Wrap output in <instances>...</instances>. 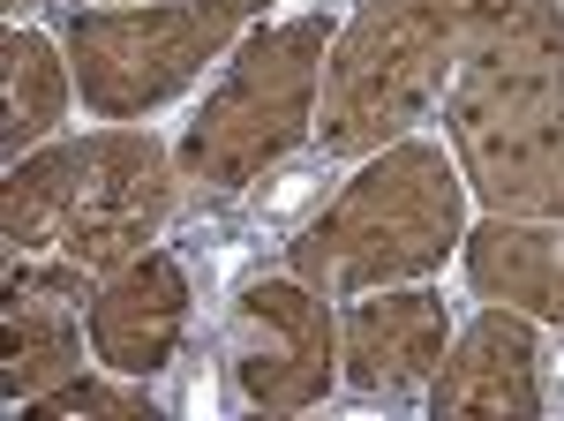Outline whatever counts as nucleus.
<instances>
[{"label": "nucleus", "instance_id": "nucleus-1", "mask_svg": "<svg viewBox=\"0 0 564 421\" xmlns=\"http://www.w3.org/2000/svg\"><path fill=\"white\" fill-rule=\"evenodd\" d=\"M475 53H564V0H361L324 53L316 159L354 166L436 121Z\"/></svg>", "mask_w": 564, "mask_h": 421}, {"label": "nucleus", "instance_id": "nucleus-2", "mask_svg": "<svg viewBox=\"0 0 564 421\" xmlns=\"http://www.w3.org/2000/svg\"><path fill=\"white\" fill-rule=\"evenodd\" d=\"M181 204L174 143L143 121H98L84 136H53L8 166L0 241L15 256L8 287H53L90 301L129 256H143Z\"/></svg>", "mask_w": 564, "mask_h": 421}, {"label": "nucleus", "instance_id": "nucleus-3", "mask_svg": "<svg viewBox=\"0 0 564 421\" xmlns=\"http://www.w3.org/2000/svg\"><path fill=\"white\" fill-rule=\"evenodd\" d=\"M467 173L444 136H399L384 151L354 159V173L308 210L286 241V271L316 294L354 301L377 287L436 279L467 241Z\"/></svg>", "mask_w": 564, "mask_h": 421}, {"label": "nucleus", "instance_id": "nucleus-4", "mask_svg": "<svg viewBox=\"0 0 564 421\" xmlns=\"http://www.w3.org/2000/svg\"><path fill=\"white\" fill-rule=\"evenodd\" d=\"M339 39L332 8H308L286 23H249V39L226 53L218 84L196 98V114L174 136L181 188L234 196L286 166L316 136V98H324V53Z\"/></svg>", "mask_w": 564, "mask_h": 421}, {"label": "nucleus", "instance_id": "nucleus-5", "mask_svg": "<svg viewBox=\"0 0 564 421\" xmlns=\"http://www.w3.org/2000/svg\"><path fill=\"white\" fill-rule=\"evenodd\" d=\"M444 143L497 218H564V53H475L444 84Z\"/></svg>", "mask_w": 564, "mask_h": 421}, {"label": "nucleus", "instance_id": "nucleus-6", "mask_svg": "<svg viewBox=\"0 0 564 421\" xmlns=\"http://www.w3.org/2000/svg\"><path fill=\"white\" fill-rule=\"evenodd\" d=\"M53 39L76 68V98L90 121H151L212 68H226L249 23L226 0H84L61 8Z\"/></svg>", "mask_w": 564, "mask_h": 421}, {"label": "nucleus", "instance_id": "nucleus-7", "mask_svg": "<svg viewBox=\"0 0 564 421\" xmlns=\"http://www.w3.org/2000/svg\"><path fill=\"white\" fill-rule=\"evenodd\" d=\"M226 377L257 414H308L339 391V301L294 271L249 279L226 309Z\"/></svg>", "mask_w": 564, "mask_h": 421}, {"label": "nucleus", "instance_id": "nucleus-8", "mask_svg": "<svg viewBox=\"0 0 564 421\" xmlns=\"http://www.w3.org/2000/svg\"><path fill=\"white\" fill-rule=\"evenodd\" d=\"M452 301L430 279L414 287H377V294L339 301V384L354 399H414L430 391L452 346Z\"/></svg>", "mask_w": 564, "mask_h": 421}, {"label": "nucleus", "instance_id": "nucleus-9", "mask_svg": "<svg viewBox=\"0 0 564 421\" xmlns=\"http://www.w3.org/2000/svg\"><path fill=\"white\" fill-rule=\"evenodd\" d=\"M422 407L436 421H534L542 399V332L534 316L489 301L475 324H459L444 346V369L430 377Z\"/></svg>", "mask_w": 564, "mask_h": 421}, {"label": "nucleus", "instance_id": "nucleus-10", "mask_svg": "<svg viewBox=\"0 0 564 421\" xmlns=\"http://www.w3.org/2000/svg\"><path fill=\"white\" fill-rule=\"evenodd\" d=\"M188 316H196L188 271H181L166 249H143L84 301L90 361H98V369H121V377H143V384L166 377L181 338H188Z\"/></svg>", "mask_w": 564, "mask_h": 421}, {"label": "nucleus", "instance_id": "nucleus-11", "mask_svg": "<svg viewBox=\"0 0 564 421\" xmlns=\"http://www.w3.org/2000/svg\"><path fill=\"white\" fill-rule=\"evenodd\" d=\"M459 271L481 301H505L564 332V218H497L481 210L459 241Z\"/></svg>", "mask_w": 564, "mask_h": 421}, {"label": "nucleus", "instance_id": "nucleus-12", "mask_svg": "<svg viewBox=\"0 0 564 421\" xmlns=\"http://www.w3.org/2000/svg\"><path fill=\"white\" fill-rule=\"evenodd\" d=\"M84 301L53 294V287H8L0 301V399L8 407H31L53 384H68L84 369Z\"/></svg>", "mask_w": 564, "mask_h": 421}, {"label": "nucleus", "instance_id": "nucleus-13", "mask_svg": "<svg viewBox=\"0 0 564 421\" xmlns=\"http://www.w3.org/2000/svg\"><path fill=\"white\" fill-rule=\"evenodd\" d=\"M68 106H84V98H76V68H68L61 39H45L39 23H8L0 31V151H8V166L53 143Z\"/></svg>", "mask_w": 564, "mask_h": 421}, {"label": "nucleus", "instance_id": "nucleus-14", "mask_svg": "<svg viewBox=\"0 0 564 421\" xmlns=\"http://www.w3.org/2000/svg\"><path fill=\"white\" fill-rule=\"evenodd\" d=\"M23 414H90V421H135L151 414V384L143 377H121V369H76L68 384H53L45 399H31Z\"/></svg>", "mask_w": 564, "mask_h": 421}, {"label": "nucleus", "instance_id": "nucleus-15", "mask_svg": "<svg viewBox=\"0 0 564 421\" xmlns=\"http://www.w3.org/2000/svg\"><path fill=\"white\" fill-rule=\"evenodd\" d=\"M8 8V23H31V15H45V8H61V0H0Z\"/></svg>", "mask_w": 564, "mask_h": 421}, {"label": "nucleus", "instance_id": "nucleus-16", "mask_svg": "<svg viewBox=\"0 0 564 421\" xmlns=\"http://www.w3.org/2000/svg\"><path fill=\"white\" fill-rule=\"evenodd\" d=\"M226 8H234L241 23H263V15H271V0H226Z\"/></svg>", "mask_w": 564, "mask_h": 421}, {"label": "nucleus", "instance_id": "nucleus-17", "mask_svg": "<svg viewBox=\"0 0 564 421\" xmlns=\"http://www.w3.org/2000/svg\"><path fill=\"white\" fill-rule=\"evenodd\" d=\"M106 8H121V0H106Z\"/></svg>", "mask_w": 564, "mask_h": 421}]
</instances>
